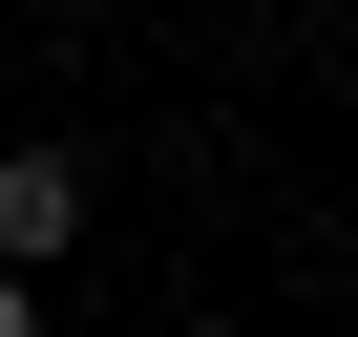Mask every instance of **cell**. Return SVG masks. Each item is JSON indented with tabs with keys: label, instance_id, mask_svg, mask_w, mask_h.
<instances>
[{
	"label": "cell",
	"instance_id": "obj_1",
	"mask_svg": "<svg viewBox=\"0 0 358 337\" xmlns=\"http://www.w3.org/2000/svg\"><path fill=\"white\" fill-rule=\"evenodd\" d=\"M85 232V148H0V274H43Z\"/></svg>",
	"mask_w": 358,
	"mask_h": 337
},
{
	"label": "cell",
	"instance_id": "obj_2",
	"mask_svg": "<svg viewBox=\"0 0 358 337\" xmlns=\"http://www.w3.org/2000/svg\"><path fill=\"white\" fill-rule=\"evenodd\" d=\"M0 337H43V295H22V274H0Z\"/></svg>",
	"mask_w": 358,
	"mask_h": 337
}]
</instances>
